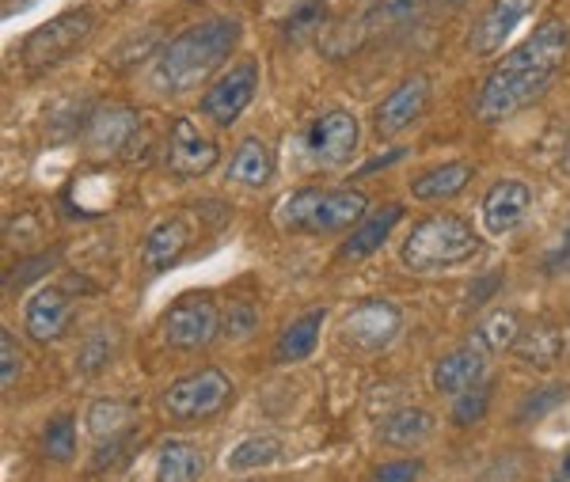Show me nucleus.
<instances>
[{
    "instance_id": "f257e3e1",
    "label": "nucleus",
    "mask_w": 570,
    "mask_h": 482,
    "mask_svg": "<svg viewBox=\"0 0 570 482\" xmlns=\"http://www.w3.org/2000/svg\"><path fill=\"white\" fill-rule=\"evenodd\" d=\"M567 58H570V23L544 20L525 42L513 46L491 69V77L480 88V99H475V118L480 122H502V118L537 104L551 88V80L559 77Z\"/></svg>"
},
{
    "instance_id": "f03ea898",
    "label": "nucleus",
    "mask_w": 570,
    "mask_h": 482,
    "mask_svg": "<svg viewBox=\"0 0 570 482\" xmlns=\"http://www.w3.org/2000/svg\"><path fill=\"white\" fill-rule=\"evenodd\" d=\"M240 39H244V23L236 16H214V20L187 27L183 35L160 46V53H156L149 69V85L156 91H164V96L195 91L233 58Z\"/></svg>"
},
{
    "instance_id": "7ed1b4c3",
    "label": "nucleus",
    "mask_w": 570,
    "mask_h": 482,
    "mask_svg": "<svg viewBox=\"0 0 570 482\" xmlns=\"http://www.w3.org/2000/svg\"><path fill=\"white\" fill-rule=\"evenodd\" d=\"M365 217H370V198L357 187H305L293 190L278 206V228L297 236H338V232H354Z\"/></svg>"
},
{
    "instance_id": "20e7f679",
    "label": "nucleus",
    "mask_w": 570,
    "mask_h": 482,
    "mask_svg": "<svg viewBox=\"0 0 570 482\" xmlns=\"http://www.w3.org/2000/svg\"><path fill=\"white\" fill-rule=\"evenodd\" d=\"M483 239L472 228V220L456 217V213H434V217L419 220L411 236L403 239V266L415 274H438L464 266L480 255Z\"/></svg>"
},
{
    "instance_id": "39448f33",
    "label": "nucleus",
    "mask_w": 570,
    "mask_h": 482,
    "mask_svg": "<svg viewBox=\"0 0 570 482\" xmlns=\"http://www.w3.org/2000/svg\"><path fill=\"white\" fill-rule=\"evenodd\" d=\"M91 31H96V12L91 8H72V12H61L42 27H35L20 46V58L31 72H50L61 61H69L91 39Z\"/></svg>"
},
{
    "instance_id": "423d86ee",
    "label": "nucleus",
    "mask_w": 570,
    "mask_h": 482,
    "mask_svg": "<svg viewBox=\"0 0 570 482\" xmlns=\"http://www.w3.org/2000/svg\"><path fill=\"white\" fill-rule=\"evenodd\" d=\"M233 399V380L220 368H198V373L179 376L176 384L164 392V414L171 422H206L220 414Z\"/></svg>"
},
{
    "instance_id": "0eeeda50",
    "label": "nucleus",
    "mask_w": 570,
    "mask_h": 482,
    "mask_svg": "<svg viewBox=\"0 0 570 482\" xmlns=\"http://www.w3.org/2000/svg\"><path fill=\"white\" fill-rule=\"evenodd\" d=\"M160 335L171 350H206L220 335V312L206 293L183 296L160 319Z\"/></svg>"
},
{
    "instance_id": "6e6552de",
    "label": "nucleus",
    "mask_w": 570,
    "mask_h": 482,
    "mask_svg": "<svg viewBox=\"0 0 570 482\" xmlns=\"http://www.w3.org/2000/svg\"><path fill=\"white\" fill-rule=\"evenodd\" d=\"M255 91H259V65L252 58H244V61L228 65L214 85L206 88V96H202V115L217 126H233L236 118L252 107Z\"/></svg>"
},
{
    "instance_id": "1a4fd4ad",
    "label": "nucleus",
    "mask_w": 570,
    "mask_h": 482,
    "mask_svg": "<svg viewBox=\"0 0 570 482\" xmlns=\"http://www.w3.org/2000/svg\"><path fill=\"white\" fill-rule=\"evenodd\" d=\"M141 115L130 107H99L88 115L85 126V145L96 156H110V160H122L134 156V148L141 145Z\"/></svg>"
},
{
    "instance_id": "9d476101",
    "label": "nucleus",
    "mask_w": 570,
    "mask_h": 482,
    "mask_svg": "<svg viewBox=\"0 0 570 482\" xmlns=\"http://www.w3.org/2000/svg\"><path fill=\"white\" fill-rule=\"evenodd\" d=\"M400 331H403V315L392 301H362L343 319V342L362 350V354H376V350L392 346Z\"/></svg>"
},
{
    "instance_id": "9b49d317",
    "label": "nucleus",
    "mask_w": 570,
    "mask_h": 482,
    "mask_svg": "<svg viewBox=\"0 0 570 482\" xmlns=\"http://www.w3.org/2000/svg\"><path fill=\"white\" fill-rule=\"evenodd\" d=\"M532 4L537 0H491L480 12V20L472 23V31H468V53L494 58L510 42V35L532 16Z\"/></svg>"
},
{
    "instance_id": "f8f14e48",
    "label": "nucleus",
    "mask_w": 570,
    "mask_h": 482,
    "mask_svg": "<svg viewBox=\"0 0 570 482\" xmlns=\"http://www.w3.org/2000/svg\"><path fill=\"white\" fill-rule=\"evenodd\" d=\"M357 118L351 115V110H324V115L316 118V122L308 126V153L312 160L327 164V168H335V164H346L351 156L357 153Z\"/></svg>"
},
{
    "instance_id": "ddd939ff",
    "label": "nucleus",
    "mask_w": 570,
    "mask_h": 482,
    "mask_svg": "<svg viewBox=\"0 0 570 482\" xmlns=\"http://www.w3.org/2000/svg\"><path fill=\"white\" fill-rule=\"evenodd\" d=\"M426 107H430V77L426 72H411V77L403 80L400 88H392L389 96H384V104L376 107V115H373L376 134L381 137L403 134V129H411L426 115Z\"/></svg>"
},
{
    "instance_id": "4468645a",
    "label": "nucleus",
    "mask_w": 570,
    "mask_h": 482,
    "mask_svg": "<svg viewBox=\"0 0 570 482\" xmlns=\"http://www.w3.org/2000/svg\"><path fill=\"white\" fill-rule=\"evenodd\" d=\"M217 156H220L217 145L209 141L190 118H176V126H171V134H168V153H164L168 171L176 175V179H198V175L214 171Z\"/></svg>"
},
{
    "instance_id": "2eb2a0df",
    "label": "nucleus",
    "mask_w": 570,
    "mask_h": 482,
    "mask_svg": "<svg viewBox=\"0 0 570 482\" xmlns=\"http://www.w3.org/2000/svg\"><path fill=\"white\" fill-rule=\"evenodd\" d=\"M532 209V187L521 179H502L483 194V225L491 236H510L525 225Z\"/></svg>"
},
{
    "instance_id": "dca6fc26",
    "label": "nucleus",
    "mask_w": 570,
    "mask_h": 482,
    "mask_svg": "<svg viewBox=\"0 0 570 482\" xmlns=\"http://www.w3.org/2000/svg\"><path fill=\"white\" fill-rule=\"evenodd\" d=\"M69 323H72V301L58 285L39 289L23 308V327L35 342H58L69 331Z\"/></svg>"
},
{
    "instance_id": "f3484780",
    "label": "nucleus",
    "mask_w": 570,
    "mask_h": 482,
    "mask_svg": "<svg viewBox=\"0 0 570 482\" xmlns=\"http://www.w3.org/2000/svg\"><path fill=\"white\" fill-rule=\"evenodd\" d=\"M487 376V350L480 342H468V346L453 350L434 365V387L441 395L461 399L464 392H472L475 384H483Z\"/></svg>"
},
{
    "instance_id": "a211bd4d",
    "label": "nucleus",
    "mask_w": 570,
    "mask_h": 482,
    "mask_svg": "<svg viewBox=\"0 0 570 482\" xmlns=\"http://www.w3.org/2000/svg\"><path fill=\"white\" fill-rule=\"evenodd\" d=\"M190 247V220L187 217H168L160 220L149 236H145V247H141V266L149 274H164L187 255Z\"/></svg>"
},
{
    "instance_id": "6ab92c4d",
    "label": "nucleus",
    "mask_w": 570,
    "mask_h": 482,
    "mask_svg": "<svg viewBox=\"0 0 570 482\" xmlns=\"http://www.w3.org/2000/svg\"><path fill=\"white\" fill-rule=\"evenodd\" d=\"M422 0H373L362 16L354 20L351 27V46L354 42H365V39H376V35H389V31H400L403 23H411L419 16Z\"/></svg>"
},
{
    "instance_id": "aec40b11",
    "label": "nucleus",
    "mask_w": 570,
    "mask_h": 482,
    "mask_svg": "<svg viewBox=\"0 0 570 482\" xmlns=\"http://www.w3.org/2000/svg\"><path fill=\"white\" fill-rule=\"evenodd\" d=\"M403 220V206H384V209H376L370 213V217L357 225L351 236L343 239V247H338V258H351V263H357V258H365V255H373L376 247H384V239L392 236V228Z\"/></svg>"
},
{
    "instance_id": "412c9836",
    "label": "nucleus",
    "mask_w": 570,
    "mask_h": 482,
    "mask_svg": "<svg viewBox=\"0 0 570 482\" xmlns=\"http://www.w3.org/2000/svg\"><path fill=\"white\" fill-rule=\"evenodd\" d=\"M228 179L240 183V187H252V190L266 187V183L274 179V153H271V145L259 141V137H244V141L236 145L233 160H228Z\"/></svg>"
},
{
    "instance_id": "4be33fe9",
    "label": "nucleus",
    "mask_w": 570,
    "mask_h": 482,
    "mask_svg": "<svg viewBox=\"0 0 570 482\" xmlns=\"http://www.w3.org/2000/svg\"><path fill=\"white\" fill-rule=\"evenodd\" d=\"M472 179H475L472 164L453 160V164H441V168L422 171L419 179L411 183V194H415L419 201H449V198H456Z\"/></svg>"
},
{
    "instance_id": "5701e85b",
    "label": "nucleus",
    "mask_w": 570,
    "mask_h": 482,
    "mask_svg": "<svg viewBox=\"0 0 570 482\" xmlns=\"http://www.w3.org/2000/svg\"><path fill=\"white\" fill-rule=\"evenodd\" d=\"M563 354H567V338H563V331H556V327L521 331V338L513 342V357L525 368H551Z\"/></svg>"
},
{
    "instance_id": "b1692460",
    "label": "nucleus",
    "mask_w": 570,
    "mask_h": 482,
    "mask_svg": "<svg viewBox=\"0 0 570 482\" xmlns=\"http://www.w3.org/2000/svg\"><path fill=\"white\" fill-rule=\"evenodd\" d=\"M206 471V460L195 444L187 441H164L156 456V482H198Z\"/></svg>"
},
{
    "instance_id": "393cba45",
    "label": "nucleus",
    "mask_w": 570,
    "mask_h": 482,
    "mask_svg": "<svg viewBox=\"0 0 570 482\" xmlns=\"http://www.w3.org/2000/svg\"><path fill=\"white\" fill-rule=\"evenodd\" d=\"M320 327H324V308L320 312H308L301 319H293L289 327L282 331L278 346H274V361L282 365H293V361H305L320 342Z\"/></svg>"
},
{
    "instance_id": "a878e982",
    "label": "nucleus",
    "mask_w": 570,
    "mask_h": 482,
    "mask_svg": "<svg viewBox=\"0 0 570 482\" xmlns=\"http://www.w3.org/2000/svg\"><path fill=\"white\" fill-rule=\"evenodd\" d=\"M430 433H434V419H430L426 411H419V406H411V411H395L381 422V437L389 444H400V449L426 441Z\"/></svg>"
},
{
    "instance_id": "bb28decb",
    "label": "nucleus",
    "mask_w": 570,
    "mask_h": 482,
    "mask_svg": "<svg viewBox=\"0 0 570 482\" xmlns=\"http://www.w3.org/2000/svg\"><path fill=\"white\" fill-rule=\"evenodd\" d=\"M518 338H521V319H518V312L499 308V312L487 315L480 327H475V338H472V342H480L487 354H499V350H513V342H518Z\"/></svg>"
},
{
    "instance_id": "cd10ccee",
    "label": "nucleus",
    "mask_w": 570,
    "mask_h": 482,
    "mask_svg": "<svg viewBox=\"0 0 570 482\" xmlns=\"http://www.w3.org/2000/svg\"><path fill=\"white\" fill-rule=\"evenodd\" d=\"M327 23V0H297V4L285 12L282 35L289 42H301L308 35H320V27Z\"/></svg>"
},
{
    "instance_id": "c85d7f7f",
    "label": "nucleus",
    "mask_w": 570,
    "mask_h": 482,
    "mask_svg": "<svg viewBox=\"0 0 570 482\" xmlns=\"http://www.w3.org/2000/svg\"><path fill=\"white\" fill-rule=\"evenodd\" d=\"M282 456V441L278 437H247L236 444L233 452L225 456V468L228 471H252V468H266V463H274Z\"/></svg>"
},
{
    "instance_id": "c756f323",
    "label": "nucleus",
    "mask_w": 570,
    "mask_h": 482,
    "mask_svg": "<svg viewBox=\"0 0 570 482\" xmlns=\"http://www.w3.org/2000/svg\"><path fill=\"white\" fill-rule=\"evenodd\" d=\"M42 452L53 463H69L72 456H77V425H72L69 414H61V419H53L50 425H46Z\"/></svg>"
},
{
    "instance_id": "7c9ffc66",
    "label": "nucleus",
    "mask_w": 570,
    "mask_h": 482,
    "mask_svg": "<svg viewBox=\"0 0 570 482\" xmlns=\"http://www.w3.org/2000/svg\"><path fill=\"white\" fill-rule=\"evenodd\" d=\"M126 422H130V406L126 403H96L88 411V430L96 433L99 441L110 437H122Z\"/></svg>"
},
{
    "instance_id": "2f4dec72",
    "label": "nucleus",
    "mask_w": 570,
    "mask_h": 482,
    "mask_svg": "<svg viewBox=\"0 0 570 482\" xmlns=\"http://www.w3.org/2000/svg\"><path fill=\"white\" fill-rule=\"evenodd\" d=\"M491 399H494V384H491V380L475 384L472 392H464L461 399H456L453 422H456V425H475V422H483V414H487V406H491Z\"/></svg>"
},
{
    "instance_id": "473e14b6",
    "label": "nucleus",
    "mask_w": 570,
    "mask_h": 482,
    "mask_svg": "<svg viewBox=\"0 0 570 482\" xmlns=\"http://www.w3.org/2000/svg\"><path fill=\"white\" fill-rule=\"evenodd\" d=\"M255 327H259V308L252 301H233L228 312L220 315V335L225 338H247Z\"/></svg>"
},
{
    "instance_id": "72a5a7b5",
    "label": "nucleus",
    "mask_w": 570,
    "mask_h": 482,
    "mask_svg": "<svg viewBox=\"0 0 570 482\" xmlns=\"http://www.w3.org/2000/svg\"><path fill=\"white\" fill-rule=\"evenodd\" d=\"M20 368H23V357H20V346H16L12 331H0V384L4 392H12L16 380H20Z\"/></svg>"
},
{
    "instance_id": "f704fd0d",
    "label": "nucleus",
    "mask_w": 570,
    "mask_h": 482,
    "mask_svg": "<svg viewBox=\"0 0 570 482\" xmlns=\"http://www.w3.org/2000/svg\"><path fill=\"white\" fill-rule=\"evenodd\" d=\"M156 42H160V35H156V31H149L145 39H137V35H130V39H126V42L115 50V65H118V69H126V65L145 61V58H153V61H156V53H160V50H156Z\"/></svg>"
},
{
    "instance_id": "c9c22d12",
    "label": "nucleus",
    "mask_w": 570,
    "mask_h": 482,
    "mask_svg": "<svg viewBox=\"0 0 570 482\" xmlns=\"http://www.w3.org/2000/svg\"><path fill=\"white\" fill-rule=\"evenodd\" d=\"M563 399H567V387H544V392H540V395L525 399V406H521V411H518V422H529V419L537 422L540 414H548L551 406L563 403Z\"/></svg>"
},
{
    "instance_id": "e433bc0d",
    "label": "nucleus",
    "mask_w": 570,
    "mask_h": 482,
    "mask_svg": "<svg viewBox=\"0 0 570 482\" xmlns=\"http://www.w3.org/2000/svg\"><path fill=\"white\" fill-rule=\"evenodd\" d=\"M422 475L419 460H395V463H381L373 471V482H415Z\"/></svg>"
},
{
    "instance_id": "4c0bfd02",
    "label": "nucleus",
    "mask_w": 570,
    "mask_h": 482,
    "mask_svg": "<svg viewBox=\"0 0 570 482\" xmlns=\"http://www.w3.org/2000/svg\"><path fill=\"white\" fill-rule=\"evenodd\" d=\"M50 263H53V255H39V258H31V263H23V266H20L23 274H12V277H8L4 289H8V293H12V289H23V285L31 282V277H39Z\"/></svg>"
},
{
    "instance_id": "58836bf2",
    "label": "nucleus",
    "mask_w": 570,
    "mask_h": 482,
    "mask_svg": "<svg viewBox=\"0 0 570 482\" xmlns=\"http://www.w3.org/2000/svg\"><path fill=\"white\" fill-rule=\"evenodd\" d=\"M107 357H110V346L104 342V335H99L96 342H88L85 354H80V368H85V373H96V368L107 365Z\"/></svg>"
},
{
    "instance_id": "ea45409f",
    "label": "nucleus",
    "mask_w": 570,
    "mask_h": 482,
    "mask_svg": "<svg viewBox=\"0 0 570 482\" xmlns=\"http://www.w3.org/2000/svg\"><path fill=\"white\" fill-rule=\"evenodd\" d=\"M392 160H400V153H389V156H376V160H370V164H365V168H362V175H370V171H376V168H389V164Z\"/></svg>"
},
{
    "instance_id": "a19ab883",
    "label": "nucleus",
    "mask_w": 570,
    "mask_h": 482,
    "mask_svg": "<svg viewBox=\"0 0 570 482\" xmlns=\"http://www.w3.org/2000/svg\"><path fill=\"white\" fill-rule=\"evenodd\" d=\"M556 482H570V449L563 452V463H559V471H556Z\"/></svg>"
},
{
    "instance_id": "79ce46f5",
    "label": "nucleus",
    "mask_w": 570,
    "mask_h": 482,
    "mask_svg": "<svg viewBox=\"0 0 570 482\" xmlns=\"http://www.w3.org/2000/svg\"><path fill=\"white\" fill-rule=\"evenodd\" d=\"M563 168H567V175H570V145H567V153H563Z\"/></svg>"
},
{
    "instance_id": "37998d69",
    "label": "nucleus",
    "mask_w": 570,
    "mask_h": 482,
    "mask_svg": "<svg viewBox=\"0 0 570 482\" xmlns=\"http://www.w3.org/2000/svg\"><path fill=\"white\" fill-rule=\"evenodd\" d=\"M453 4H461V0H453Z\"/></svg>"
}]
</instances>
